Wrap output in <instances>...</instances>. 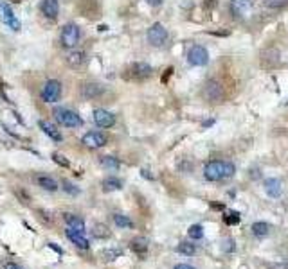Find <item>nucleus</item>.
Wrapping results in <instances>:
<instances>
[{"label":"nucleus","instance_id":"obj_1","mask_svg":"<svg viewBox=\"0 0 288 269\" xmlns=\"http://www.w3.org/2000/svg\"><path fill=\"white\" fill-rule=\"evenodd\" d=\"M236 167L231 162H224V160H215V162L206 163L204 167V178L207 181H224L234 176Z\"/></svg>","mask_w":288,"mask_h":269},{"label":"nucleus","instance_id":"obj_2","mask_svg":"<svg viewBox=\"0 0 288 269\" xmlns=\"http://www.w3.org/2000/svg\"><path fill=\"white\" fill-rule=\"evenodd\" d=\"M60 47L65 49V51H72V49H77L79 42H81V29L77 24L74 22H67L60 31Z\"/></svg>","mask_w":288,"mask_h":269},{"label":"nucleus","instance_id":"obj_3","mask_svg":"<svg viewBox=\"0 0 288 269\" xmlns=\"http://www.w3.org/2000/svg\"><path fill=\"white\" fill-rule=\"evenodd\" d=\"M52 115H54V120L58 122V126L61 128H69V129H76L83 126V119L77 111L70 110V108L65 106H58L52 110Z\"/></svg>","mask_w":288,"mask_h":269},{"label":"nucleus","instance_id":"obj_4","mask_svg":"<svg viewBox=\"0 0 288 269\" xmlns=\"http://www.w3.org/2000/svg\"><path fill=\"white\" fill-rule=\"evenodd\" d=\"M63 95V83L58 79H47L40 86V101L45 104H56Z\"/></svg>","mask_w":288,"mask_h":269},{"label":"nucleus","instance_id":"obj_5","mask_svg":"<svg viewBox=\"0 0 288 269\" xmlns=\"http://www.w3.org/2000/svg\"><path fill=\"white\" fill-rule=\"evenodd\" d=\"M146 38H148V43H150L151 47H164L169 40L168 29H166L162 24L157 22V24H153V26L148 27Z\"/></svg>","mask_w":288,"mask_h":269},{"label":"nucleus","instance_id":"obj_6","mask_svg":"<svg viewBox=\"0 0 288 269\" xmlns=\"http://www.w3.org/2000/svg\"><path fill=\"white\" fill-rule=\"evenodd\" d=\"M151 74H153L151 65L144 63V61H135V63H132L126 69L125 77L126 79H132V81H144V79L151 77Z\"/></svg>","mask_w":288,"mask_h":269},{"label":"nucleus","instance_id":"obj_7","mask_svg":"<svg viewBox=\"0 0 288 269\" xmlns=\"http://www.w3.org/2000/svg\"><path fill=\"white\" fill-rule=\"evenodd\" d=\"M105 94H107V88H105L101 83L85 81L79 86V95H81L85 101H99V99L105 97Z\"/></svg>","mask_w":288,"mask_h":269},{"label":"nucleus","instance_id":"obj_8","mask_svg":"<svg viewBox=\"0 0 288 269\" xmlns=\"http://www.w3.org/2000/svg\"><path fill=\"white\" fill-rule=\"evenodd\" d=\"M204 99L209 103H220L225 99V88L222 86V83L218 81H207L204 86Z\"/></svg>","mask_w":288,"mask_h":269},{"label":"nucleus","instance_id":"obj_9","mask_svg":"<svg viewBox=\"0 0 288 269\" xmlns=\"http://www.w3.org/2000/svg\"><path fill=\"white\" fill-rule=\"evenodd\" d=\"M92 119H94V124L98 128H103V129H110L116 126V115H114L112 111L105 110V108H95L92 111Z\"/></svg>","mask_w":288,"mask_h":269},{"label":"nucleus","instance_id":"obj_10","mask_svg":"<svg viewBox=\"0 0 288 269\" xmlns=\"http://www.w3.org/2000/svg\"><path fill=\"white\" fill-rule=\"evenodd\" d=\"M187 63L191 67H206L209 63V52L202 45H193L187 51Z\"/></svg>","mask_w":288,"mask_h":269},{"label":"nucleus","instance_id":"obj_11","mask_svg":"<svg viewBox=\"0 0 288 269\" xmlns=\"http://www.w3.org/2000/svg\"><path fill=\"white\" fill-rule=\"evenodd\" d=\"M65 63H67L69 69L79 70L88 63V54H86L85 51H81V49H72V51H69L67 56H65Z\"/></svg>","mask_w":288,"mask_h":269},{"label":"nucleus","instance_id":"obj_12","mask_svg":"<svg viewBox=\"0 0 288 269\" xmlns=\"http://www.w3.org/2000/svg\"><path fill=\"white\" fill-rule=\"evenodd\" d=\"M107 135L101 131H88L81 137V144L85 145L86 149H101V147L107 145Z\"/></svg>","mask_w":288,"mask_h":269},{"label":"nucleus","instance_id":"obj_13","mask_svg":"<svg viewBox=\"0 0 288 269\" xmlns=\"http://www.w3.org/2000/svg\"><path fill=\"white\" fill-rule=\"evenodd\" d=\"M38 9L43 18L54 22L58 18V15H60V0H42Z\"/></svg>","mask_w":288,"mask_h":269},{"label":"nucleus","instance_id":"obj_14","mask_svg":"<svg viewBox=\"0 0 288 269\" xmlns=\"http://www.w3.org/2000/svg\"><path fill=\"white\" fill-rule=\"evenodd\" d=\"M254 0H231V11L236 18H247L252 13Z\"/></svg>","mask_w":288,"mask_h":269},{"label":"nucleus","instance_id":"obj_15","mask_svg":"<svg viewBox=\"0 0 288 269\" xmlns=\"http://www.w3.org/2000/svg\"><path fill=\"white\" fill-rule=\"evenodd\" d=\"M38 126L40 129H42L45 135H47L49 138H51L52 142H63V135H61V129H58L56 124H52V122H49V120L42 119L38 120Z\"/></svg>","mask_w":288,"mask_h":269},{"label":"nucleus","instance_id":"obj_16","mask_svg":"<svg viewBox=\"0 0 288 269\" xmlns=\"http://www.w3.org/2000/svg\"><path fill=\"white\" fill-rule=\"evenodd\" d=\"M65 235H67V239H69L76 248H79V249L90 248V242H88V239H86L85 233H81V231L72 230V228H67V230H65Z\"/></svg>","mask_w":288,"mask_h":269},{"label":"nucleus","instance_id":"obj_17","mask_svg":"<svg viewBox=\"0 0 288 269\" xmlns=\"http://www.w3.org/2000/svg\"><path fill=\"white\" fill-rule=\"evenodd\" d=\"M36 183H38L40 188L47 190V192H56L58 188H60V185H58L56 179L52 178V176H47V174L36 176Z\"/></svg>","mask_w":288,"mask_h":269},{"label":"nucleus","instance_id":"obj_18","mask_svg":"<svg viewBox=\"0 0 288 269\" xmlns=\"http://www.w3.org/2000/svg\"><path fill=\"white\" fill-rule=\"evenodd\" d=\"M63 221L65 224H67V228H72V230H77V231H81V233H85L86 228H85V221H83L81 217H77V215L74 214H63Z\"/></svg>","mask_w":288,"mask_h":269},{"label":"nucleus","instance_id":"obj_19","mask_svg":"<svg viewBox=\"0 0 288 269\" xmlns=\"http://www.w3.org/2000/svg\"><path fill=\"white\" fill-rule=\"evenodd\" d=\"M265 192H267L270 197H279L281 192H283V183H281V179L268 178L267 181H265Z\"/></svg>","mask_w":288,"mask_h":269},{"label":"nucleus","instance_id":"obj_20","mask_svg":"<svg viewBox=\"0 0 288 269\" xmlns=\"http://www.w3.org/2000/svg\"><path fill=\"white\" fill-rule=\"evenodd\" d=\"M2 20H4V24H8L9 27H13V31L20 29V22L15 18V13L11 11L9 6H2Z\"/></svg>","mask_w":288,"mask_h":269},{"label":"nucleus","instance_id":"obj_21","mask_svg":"<svg viewBox=\"0 0 288 269\" xmlns=\"http://www.w3.org/2000/svg\"><path fill=\"white\" fill-rule=\"evenodd\" d=\"M103 190L105 192H114V190H121L123 188V181L116 176H108V178L103 179Z\"/></svg>","mask_w":288,"mask_h":269},{"label":"nucleus","instance_id":"obj_22","mask_svg":"<svg viewBox=\"0 0 288 269\" xmlns=\"http://www.w3.org/2000/svg\"><path fill=\"white\" fill-rule=\"evenodd\" d=\"M130 248L134 249L137 255H144V253L148 251V248H150V242H148V239H144V237H135V239L130 242Z\"/></svg>","mask_w":288,"mask_h":269},{"label":"nucleus","instance_id":"obj_23","mask_svg":"<svg viewBox=\"0 0 288 269\" xmlns=\"http://www.w3.org/2000/svg\"><path fill=\"white\" fill-rule=\"evenodd\" d=\"M99 163H101L105 169H108V171H119L121 169V162H119V158H116V156H101V158H99Z\"/></svg>","mask_w":288,"mask_h":269},{"label":"nucleus","instance_id":"obj_24","mask_svg":"<svg viewBox=\"0 0 288 269\" xmlns=\"http://www.w3.org/2000/svg\"><path fill=\"white\" fill-rule=\"evenodd\" d=\"M61 190L72 197L79 196V192H81V188L77 187L76 183H72V181H69V179H61Z\"/></svg>","mask_w":288,"mask_h":269},{"label":"nucleus","instance_id":"obj_25","mask_svg":"<svg viewBox=\"0 0 288 269\" xmlns=\"http://www.w3.org/2000/svg\"><path fill=\"white\" fill-rule=\"evenodd\" d=\"M114 222H116V226L123 228V230H130V228H134V221H132L128 215L114 214Z\"/></svg>","mask_w":288,"mask_h":269},{"label":"nucleus","instance_id":"obj_26","mask_svg":"<svg viewBox=\"0 0 288 269\" xmlns=\"http://www.w3.org/2000/svg\"><path fill=\"white\" fill-rule=\"evenodd\" d=\"M252 233L256 235V237H265V235H268V231H270V226H268V222L265 221H258L252 224Z\"/></svg>","mask_w":288,"mask_h":269},{"label":"nucleus","instance_id":"obj_27","mask_svg":"<svg viewBox=\"0 0 288 269\" xmlns=\"http://www.w3.org/2000/svg\"><path fill=\"white\" fill-rule=\"evenodd\" d=\"M92 235H94L95 239H108V237H110V230H108L107 224L98 222V224H94V228H92Z\"/></svg>","mask_w":288,"mask_h":269},{"label":"nucleus","instance_id":"obj_28","mask_svg":"<svg viewBox=\"0 0 288 269\" xmlns=\"http://www.w3.org/2000/svg\"><path fill=\"white\" fill-rule=\"evenodd\" d=\"M176 251L180 253V255H185V256H193L195 253H197V246L191 242H187V240H182L178 246H176Z\"/></svg>","mask_w":288,"mask_h":269},{"label":"nucleus","instance_id":"obj_29","mask_svg":"<svg viewBox=\"0 0 288 269\" xmlns=\"http://www.w3.org/2000/svg\"><path fill=\"white\" fill-rule=\"evenodd\" d=\"M187 235H189L193 240H200L204 237V226L202 224H193V226H189V230H187Z\"/></svg>","mask_w":288,"mask_h":269},{"label":"nucleus","instance_id":"obj_30","mask_svg":"<svg viewBox=\"0 0 288 269\" xmlns=\"http://www.w3.org/2000/svg\"><path fill=\"white\" fill-rule=\"evenodd\" d=\"M265 6L270 9H284L288 8V0H265Z\"/></svg>","mask_w":288,"mask_h":269},{"label":"nucleus","instance_id":"obj_31","mask_svg":"<svg viewBox=\"0 0 288 269\" xmlns=\"http://www.w3.org/2000/svg\"><path fill=\"white\" fill-rule=\"evenodd\" d=\"M52 160L58 163V165H61V167H69L70 165V162L67 158H65L63 154H60V153H52Z\"/></svg>","mask_w":288,"mask_h":269},{"label":"nucleus","instance_id":"obj_32","mask_svg":"<svg viewBox=\"0 0 288 269\" xmlns=\"http://www.w3.org/2000/svg\"><path fill=\"white\" fill-rule=\"evenodd\" d=\"M101 255H103L105 258H107V260H116L117 256L121 255V249H105V251L101 253Z\"/></svg>","mask_w":288,"mask_h":269},{"label":"nucleus","instance_id":"obj_33","mask_svg":"<svg viewBox=\"0 0 288 269\" xmlns=\"http://www.w3.org/2000/svg\"><path fill=\"white\" fill-rule=\"evenodd\" d=\"M224 221L227 222V224H236V222L241 221V217L238 212H231L229 215H224Z\"/></svg>","mask_w":288,"mask_h":269},{"label":"nucleus","instance_id":"obj_34","mask_svg":"<svg viewBox=\"0 0 288 269\" xmlns=\"http://www.w3.org/2000/svg\"><path fill=\"white\" fill-rule=\"evenodd\" d=\"M222 249H224V251H234V240H232V239H225Z\"/></svg>","mask_w":288,"mask_h":269},{"label":"nucleus","instance_id":"obj_35","mask_svg":"<svg viewBox=\"0 0 288 269\" xmlns=\"http://www.w3.org/2000/svg\"><path fill=\"white\" fill-rule=\"evenodd\" d=\"M2 269H24V267L18 265V264H15V262H8V264H4V267Z\"/></svg>","mask_w":288,"mask_h":269},{"label":"nucleus","instance_id":"obj_36","mask_svg":"<svg viewBox=\"0 0 288 269\" xmlns=\"http://www.w3.org/2000/svg\"><path fill=\"white\" fill-rule=\"evenodd\" d=\"M146 2H148V4H150V6H153V8H157V6L162 4L164 0H146Z\"/></svg>","mask_w":288,"mask_h":269},{"label":"nucleus","instance_id":"obj_37","mask_svg":"<svg viewBox=\"0 0 288 269\" xmlns=\"http://www.w3.org/2000/svg\"><path fill=\"white\" fill-rule=\"evenodd\" d=\"M175 269H195V267H193V265H189V264H176Z\"/></svg>","mask_w":288,"mask_h":269}]
</instances>
